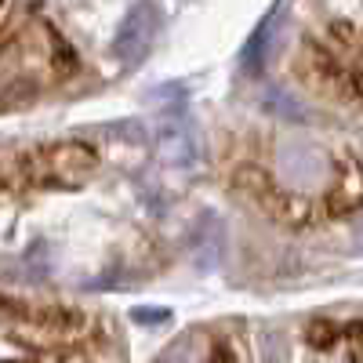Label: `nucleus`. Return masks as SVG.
<instances>
[{
  "label": "nucleus",
  "mask_w": 363,
  "mask_h": 363,
  "mask_svg": "<svg viewBox=\"0 0 363 363\" xmlns=\"http://www.w3.org/2000/svg\"><path fill=\"white\" fill-rule=\"evenodd\" d=\"M272 178L287 196L301 203H316L327 200L335 189L338 160L330 157V149H323L306 135H284L272 145Z\"/></svg>",
  "instance_id": "obj_1"
},
{
  "label": "nucleus",
  "mask_w": 363,
  "mask_h": 363,
  "mask_svg": "<svg viewBox=\"0 0 363 363\" xmlns=\"http://www.w3.org/2000/svg\"><path fill=\"white\" fill-rule=\"evenodd\" d=\"M160 29V11L153 0H138V4L128 11V18L120 22L116 29V40H113V55L120 66H138L142 58L149 55V48H153V37Z\"/></svg>",
  "instance_id": "obj_2"
},
{
  "label": "nucleus",
  "mask_w": 363,
  "mask_h": 363,
  "mask_svg": "<svg viewBox=\"0 0 363 363\" xmlns=\"http://www.w3.org/2000/svg\"><path fill=\"white\" fill-rule=\"evenodd\" d=\"M157 142H160V153L167 157V164H174V167H193V164L200 160L196 128L189 124V116L182 113V109L160 116V124H157Z\"/></svg>",
  "instance_id": "obj_3"
},
{
  "label": "nucleus",
  "mask_w": 363,
  "mask_h": 363,
  "mask_svg": "<svg viewBox=\"0 0 363 363\" xmlns=\"http://www.w3.org/2000/svg\"><path fill=\"white\" fill-rule=\"evenodd\" d=\"M222 251H225V225L215 215H203L196 225V240H193V258L203 272L222 265Z\"/></svg>",
  "instance_id": "obj_4"
},
{
  "label": "nucleus",
  "mask_w": 363,
  "mask_h": 363,
  "mask_svg": "<svg viewBox=\"0 0 363 363\" xmlns=\"http://www.w3.org/2000/svg\"><path fill=\"white\" fill-rule=\"evenodd\" d=\"M215 356H218V345H211L203 330H193L189 338L174 342V345L160 356V363H218Z\"/></svg>",
  "instance_id": "obj_5"
},
{
  "label": "nucleus",
  "mask_w": 363,
  "mask_h": 363,
  "mask_svg": "<svg viewBox=\"0 0 363 363\" xmlns=\"http://www.w3.org/2000/svg\"><path fill=\"white\" fill-rule=\"evenodd\" d=\"M277 26H280V11H272L255 33L251 40L244 44V55H240V66H244V73H262L265 66V55H269V40L277 37Z\"/></svg>",
  "instance_id": "obj_6"
},
{
  "label": "nucleus",
  "mask_w": 363,
  "mask_h": 363,
  "mask_svg": "<svg viewBox=\"0 0 363 363\" xmlns=\"http://www.w3.org/2000/svg\"><path fill=\"white\" fill-rule=\"evenodd\" d=\"M265 102H269V109H277L280 116H291V120H306V109H298V102H294V99H287L280 87H272L269 95H265Z\"/></svg>",
  "instance_id": "obj_7"
},
{
  "label": "nucleus",
  "mask_w": 363,
  "mask_h": 363,
  "mask_svg": "<svg viewBox=\"0 0 363 363\" xmlns=\"http://www.w3.org/2000/svg\"><path fill=\"white\" fill-rule=\"evenodd\" d=\"M356 244L363 247V218H359V225H356Z\"/></svg>",
  "instance_id": "obj_8"
}]
</instances>
